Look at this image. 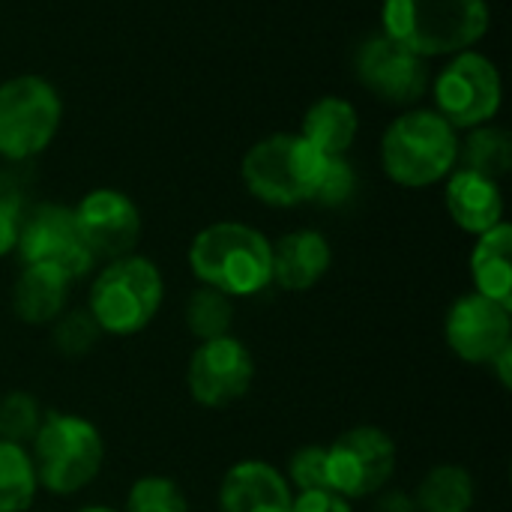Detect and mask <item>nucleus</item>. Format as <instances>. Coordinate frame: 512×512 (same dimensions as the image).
<instances>
[{
    "instance_id": "1",
    "label": "nucleus",
    "mask_w": 512,
    "mask_h": 512,
    "mask_svg": "<svg viewBox=\"0 0 512 512\" xmlns=\"http://www.w3.org/2000/svg\"><path fill=\"white\" fill-rule=\"evenodd\" d=\"M384 36L417 57L462 54L489 30L486 0H384Z\"/></svg>"
},
{
    "instance_id": "2",
    "label": "nucleus",
    "mask_w": 512,
    "mask_h": 512,
    "mask_svg": "<svg viewBox=\"0 0 512 512\" xmlns=\"http://www.w3.org/2000/svg\"><path fill=\"white\" fill-rule=\"evenodd\" d=\"M273 243L243 225L216 222L195 234L189 246V267L195 279L225 297H252L273 282Z\"/></svg>"
},
{
    "instance_id": "3",
    "label": "nucleus",
    "mask_w": 512,
    "mask_h": 512,
    "mask_svg": "<svg viewBox=\"0 0 512 512\" xmlns=\"http://www.w3.org/2000/svg\"><path fill=\"white\" fill-rule=\"evenodd\" d=\"M459 162L456 129L438 111H408L393 120L381 141V165L387 177L408 189L444 180Z\"/></svg>"
},
{
    "instance_id": "4",
    "label": "nucleus",
    "mask_w": 512,
    "mask_h": 512,
    "mask_svg": "<svg viewBox=\"0 0 512 512\" xmlns=\"http://www.w3.org/2000/svg\"><path fill=\"white\" fill-rule=\"evenodd\" d=\"M327 159L303 135H270L258 141L243 156V183L246 189L273 207H294L315 201Z\"/></svg>"
},
{
    "instance_id": "5",
    "label": "nucleus",
    "mask_w": 512,
    "mask_h": 512,
    "mask_svg": "<svg viewBox=\"0 0 512 512\" xmlns=\"http://www.w3.org/2000/svg\"><path fill=\"white\" fill-rule=\"evenodd\" d=\"M105 459L99 429L75 414H45L33 438L36 483L54 495H75L96 480Z\"/></svg>"
},
{
    "instance_id": "6",
    "label": "nucleus",
    "mask_w": 512,
    "mask_h": 512,
    "mask_svg": "<svg viewBox=\"0 0 512 512\" xmlns=\"http://www.w3.org/2000/svg\"><path fill=\"white\" fill-rule=\"evenodd\" d=\"M162 297L165 282L159 267L141 255H126L108 261V267L93 279L87 312L102 333L132 336L156 318Z\"/></svg>"
},
{
    "instance_id": "7",
    "label": "nucleus",
    "mask_w": 512,
    "mask_h": 512,
    "mask_svg": "<svg viewBox=\"0 0 512 512\" xmlns=\"http://www.w3.org/2000/svg\"><path fill=\"white\" fill-rule=\"evenodd\" d=\"M63 105L57 90L36 75L0 84V156L21 162L42 153L60 129Z\"/></svg>"
},
{
    "instance_id": "8",
    "label": "nucleus",
    "mask_w": 512,
    "mask_h": 512,
    "mask_svg": "<svg viewBox=\"0 0 512 512\" xmlns=\"http://www.w3.org/2000/svg\"><path fill=\"white\" fill-rule=\"evenodd\" d=\"M396 471V444L378 426H354L327 447L330 489L348 501L381 492Z\"/></svg>"
},
{
    "instance_id": "9",
    "label": "nucleus",
    "mask_w": 512,
    "mask_h": 512,
    "mask_svg": "<svg viewBox=\"0 0 512 512\" xmlns=\"http://www.w3.org/2000/svg\"><path fill=\"white\" fill-rule=\"evenodd\" d=\"M435 102L453 129L486 126L501 108V75L495 63L477 51L456 54L435 81Z\"/></svg>"
},
{
    "instance_id": "10",
    "label": "nucleus",
    "mask_w": 512,
    "mask_h": 512,
    "mask_svg": "<svg viewBox=\"0 0 512 512\" xmlns=\"http://www.w3.org/2000/svg\"><path fill=\"white\" fill-rule=\"evenodd\" d=\"M18 255L24 264L54 267L72 282L87 276L96 264L81 231L75 225V213L63 204H39L21 219L18 231Z\"/></svg>"
},
{
    "instance_id": "11",
    "label": "nucleus",
    "mask_w": 512,
    "mask_h": 512,
    "mask_svg": "<svg viewBox=\"0 0 512 512\" xmlns=\"http://www.w3.org/2000/svg\"><path fill=\"white\" fill-rule=\"evenodd\" d=\"M255 378L249 348L234 336L207 339L195 348L186 372L189 393L204 408H228L240 402Z\"/></svg>"
},
{
    "instance_id": "12",
    "label": "nucleus",
    "mask_w": 512,
    "mask_h": 512,
    "mask_svg": "<svg viewBox=\"0 0 512 512\" xmlns=\"http://www.w3.org/2000/svg\"><path fill=\"white\" fill-rule=\"evenodd\" d=\"M357 78L378 99L393 105L417 102L429 87V66L423 57L393 42L390 36H372L357 48L354 57Z\"/></svg>"
},
{
    "instance_id": "13",
    "label": "nucleus",
    "mask_w": 512,
    "mask_h": 512,
    "mask_svg": "<svg viewBox=\"0 0 512 512\" xmlns=\"http://www.w3.org/2000/svg\"><path fill=\"white\" fill-rule=\"evenodd\" d=\"M81 240L93 258L117 261L132 255L141 237V213L135 201L117 189H93L72 210Z\"/></svg>"
},
{
    "instance_id": "14",
    "label": "nucleus",
    "mask_w": 512,
    "mask_h": 512,
    "mask_svg": "<svg viewBox=\"0 0 512 512\" xmlns=\"http://www.w3.org/2000/svg\"><path fill=\"white\" fill-rule=\"evenodd\" d=\"M444 333H447V345L459 360L489 366L507 345H512L510 309L477 291L465 294L450 306Z\"/></svg>"
},
{
    "instance_id": "15",
    "label": "nucleus",
    "mask_w": 512,
    "mask_h": 512,
    "mask_svg": "<svg viewBox=\"0 0 512 512\" xmlns=\"http://www.w3.org/2000/svg\"><path fill=\"white\" fill-rule=\"evenodd\" d=\"M288 480L261 459L237 462L219 486V512H291Z\"/></svg>"
},
{
    "instance_id": "16",
    "label": "nucleus",
    "mask_w": 512,
    "mask_h": 512,
    "mask_svg": "<svg viewBox=\"0 0 512 512\" xmlns=\"http://www.w3.org/2000/svg\"><path fill=\"white\" fill-rule=\"evenodd\" d=\"M333 252L318 231H291L273 246V282L285 291H309L330 270Z\"/></svg>"
},
{
    "instance_id": "17",
    "label": "nucleus",
    "mask_w": 512,
    "mask_h": 512,
    "mask_svg": "<svg viewBox=\"0 0 512 512\" xmlns=\"http://www.w3.org/2000/svg\"><path fill=\"white\" fill-rule=\"evenodd\" d=\"M447 210L453 222L468 234H486L498 222H504V195L498 180L459 168L447 183Z\"/></svg>"
},
{
    "instance_id": "18",
    "label": "nucleus",
    "mask_w": 512,
    "mask_h": 512,
    "mask_svg": "<svg viewBox=\"0 0 512 512\" xmlns=\"http://www.w3.org/2000/svg\"><path fill=\"white\" fill-rule=\"evenodd\" d=\"M69 285L72 279L54 267L24 264L12 288V309L24 324H51L57 315H63Z\"/></svg>"
},
{
    "instance_id": "19",
    "label": "nucleus",
    "mask_w": 512,
    "mask_h": 512,
    "mask_svg": "<svg viewBox=\"0 0 512 512\" xmlns=\"http://www.w3.org/2000/svg\"><path fill=\"white\" fill-rule=\"evenodd\" d=\"M471 273L477 294L512 309V228L507 222L480 234L471 255Z\"/></svg>"
},
{
    "instance_id": "20",
    "label": "nucleus",
    "mask_w": 512,
    "mask_h": 512,
    "mask_svg": "<svg viewBox=\"0 0 512 512\" xmlns=\"http://www.w3.org/2000/svg\"><path fill=\"white\" fill-rule=\"evenodd\" d=\"M360 129L357 108L348 99L324 96L303 117V138L324 156H345Z\"/></svg>"
},
{
    "instance_id": "21",
    "label": "nucleus",
    "mask_w": 512,
    "mask_h": 512,
    "mask_svg": "<svg viewBox=\"0 0 512 512\" xmlns=\"http://www.w3.org/2000/svg\"><path fill=\"white\" fill-rule=\"evenodd\" d=\"M474 507V477L459 465L432 468L417 489L420 512H471Z\"/></svg>"
},
{
    "instance_id": "22",
    "label": "nucleus",
    "mask_w": 512,
    "mask_h": 512,
    "mask_svg": "<svg viewBox=\"0 0 512 512\" xmlns=\"http://www.w3.org/2000/svg\"><path fill=\"white\" fill-rule=\"evenodd\" d=\"M459 159L462 168L483 174L489 180H501L512 165V138L504 129L477 126L471 129L465 144H459Z\"/></svg>"
},
{
    "instance_id": "23",
    "label": "nucleus",
    "mask_w": 512,
    "mask_h": 512,
    "mask_svg": "<svg viewBox=\"0 0 512 512\" xmlns=\"http://www.w3.org/2000/svg\"><path fill=\"white\" fill-rule=\"evenodd\" d=\"M36 474L21 444L0 441V512H27L36 501Z\"/></svg>"
},
{
    "instance_id": "24",
    "label": "nucleus",
    "mask_w": 512,
    "mask_h": 512,
    "mask_svg": "<svg viewBox=\"0 0 512 512\" xmlns=\"http://www.w3.org/2000/svg\"><path fill=\"white\" fill-rule=\"evenodd\" d=\"M234 321V303L216 288H198L186 303V327L198 342L228 336Z\"/></svg>"
},
{
    "instance_id": "25",
    "label": "nucleus",
    "mask_w": 512,
    "mask_h": 512,
    "mask_svg": "<svg viewBox=\"0 0 512 512\" xmlns=\"http://www.w3.org/2000/svg\"><path fill=\"white\" fill-rule=\"evenodd\" d=\"M42 408L39 402L24 393V390H12L6 396H0V441L9 444H27L36 438L39 426H42Z\"/></svg>"
},
{
    "instance_id": "26",
    "label": "nucleus",
    "mask_w": 512,
    "mask_h": 512,
    "mask_svg": "<svg viewBox=\"0 0 512 512\" xmlns=\"http://www.w3.org/2000/svg\"><path fill=\"white\" fill-rule=\"evenodd\" d=\"M126 512H189V501L174 480L141 477L126 495Z\"/></svg>"
},
{
    "instance_id": "27",
    "label": "nucleus",
    "mask_w": 512,
    "mask_h": 512,
    "mask_svg": "<svg viewBox=\"0 0 512 512\" xmlns=\"http://www.w3.org/2000/svg\"><path fill=\"white\" fill-rule=\"evenodd\" d=\"M99 324L93 321V315L87 309H75L66 315L54 318V330H51V342L63 357H81L87 354L96 339H99Z\"/></svg>"
},
{
    "instance_id": "28",
    "label": "nucleus",
    "mask_w": 512,
    "mask_h": 512,
    "mask_svg": "<svg viewBox=\"0 0 512 512\" xmlns=\"http://www.w3.org/2000/svg\"><path fill=\"white\" fill-rule=\"evenodd\" d=\"M288 486H297L300 492L330 489L327 447H303V450H297L291 456V462H288Z\"/></svg>"
},
{
    "instance_id": "29",
    "label": "nucleus",
    "mask_w": 512,
    "mask_h": 512,
    "mask_svg": "<svg viewBox=\"0 0 512 512\" xmlns=\"http://www.w3.org/2000/svg\"><path fill=\"white\" fill-rule=\"evenodd\" d=\"M354 189H357L354 168L345 162V156H330L327 168H324V177H321V186H318V195H315V204L339 207L354 195Z\"/></svg>"
},
{
    "instance_id": "30",
    "label": "nucleus",
    "mask_w": 512,
    "mask_h": 512,
    "mask_svg": "<svg viewBox=\"0 0 512 512\" xmlns=\"http://www.w3.org/2000/svg\"><path fill=\"white\" fill-rule=\"evenodd\" d=\"M21 189L18 183L0 171V258L9 255L18 246V231H21Z\"/></svg>"
},
{
    "instance_id": "31",
    "label": "nucleus",
    "mask_w": 512,
    "mask_h": 512,
    "mask_svg": "<svg viewBox=\"0 0 512 512\" xmlns=\"http://www.w3.org/2000/svg\"><path fill=\"white\" fill-rule=\"evenodd\" d=\"M291 512H351V501L330 489H315V492L294 495Z\"/></svg>"
},
{
    "instance_id": "32",
    "label": "nucleus",
    "mask_w": 512,
    "mask_h": 512,
    "mask_svg": "<svg viewBox=\"0 0 512 512\" xmlns=\"http://www.w3.org/2000/svg\"><path fill=\"white\" fill-rule=\"evenodd\" d=\"M489 366H492V369L498 372L501 384H504V387H510V384H512V372H510V366H512V345H507V348H504V351H501V354H498V357H495V360H492Z\"/></svg>"
},
{
    "instance_id": "33",
    "label": "nucleus",
    "mask_w": 512,
    "mask_h": 512,
    "mask_svg": "<svg viewBox=\"0 0 512 512\" xmlns=\"http://www.w3.org/2000/svg\"><path fill=\"white\" fill-rule=\"evenodd\" d=\"M378 512H417V507H414L405 495H387V498L381 501Z\"/></svg>"
},
{
    "instance_id": "34",
    "label": "nucleus",
    "mask_w": 512,
    "mask_h": 512,
    "mask_svg": "<svg viewBox=\"0 0 512 512\" xmlns=\"http://www.w3.org/2000/svg\"><path fill=\"white\" fill-rule=\"evenodd\" d=\"M78 512H117V510H111V507H84V510H78Z\"/></svg>"
}]
</instances>
